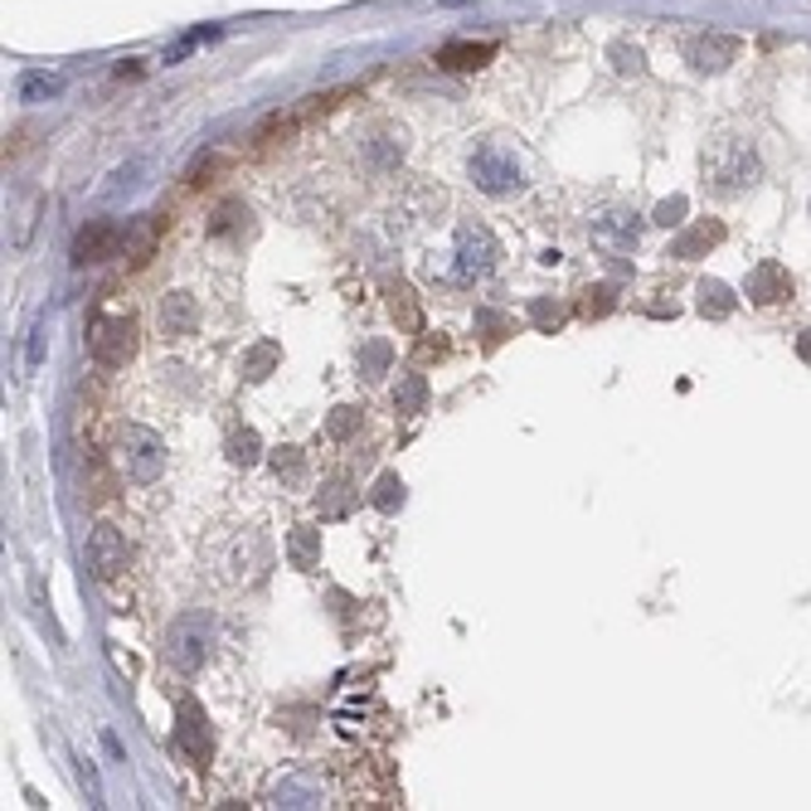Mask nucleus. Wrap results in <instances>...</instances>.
Masks as SVG:
<instances>
[{"label": "nucleus", "instance_id": "2eb2a0df", "mask_svg": "<svg viewBox=\"0 0 811 811\" xmlns=\"http://www.w3.org/2000/svg\"><path fill=\"white\" fill-rule=\"evenodd\" d=\"M695 297H700V317H709V321H724V317L739 311V297L719 283V277H709V283L695 287Z\"/></svg>", "mask_w": 811, "mask_h": 811}, {"label": "nucleus", "instance_id": "7c9ffc66", "mask_svg": "<svg viewBox=\"0 0 811 811\" xmlns=\"http://www.w3.org/2000/svg\"><path fill=\"white\" fill-rule=\"evenodd\" d=\"M797 355H802L807 365H811V331H802V341H797Z\"/></svg>", "mask_w": 811, "mask_h": 811}, {"label": "nucleus", "instance_id": "c85d7f7f", "mask_svg": "<svg viewBox=\"0 0 811 811\" xmlns=\"http://www.w3.org/2000/svg\"><path fill=\"white\" fill-rule=\"evenodd\" d=\"M355 423H359V409H335V419H331V437H351V433H355Z\"/></svg>", "mask_w": 811, "mask_h": 811}, {"label": "nucleus", "instance_id": "393cba45", "mask_svg": "<svg viewBox=\"0 0 811 811\" xmlns=\"http://www.w3.org/2000/svg\"><path fill=\"white\" fill-rule=\"evenodd\" d=\"M59 88H64V78H49V73H30L25 78V88H20V93H25V103H35V98H44V93H59Z\"/></svg>", "mask_w": 811, "mask_h": 811}, {"label": "nucleus", "instance_id": "4468645a", "mask_svg": "<svg viewBox=\"0 0 811 811\" xmlns=\"http://www.w3.org/2000/svg\"><path fill=\"white\" fill-rule=\"evenodd\" d=\"M175 743L190 753V758H205L209 753V734H205V719H199L195 705H180V729H175Z\"/></svg>", "mask_w": 811, "mask_h": 811}, {"label": "nucleus", "instance_id": "ddd939ff", "mask_svg": "<svg viewBox=\"0 0 811 811\" xmlns=\"http://www.w3.org/2000/svg\"><path fill=\"white\" fill-rule=\"evenodd\" d=\"M719 239H724V224H719V219H700L690 233H681V239L671 243V258H700V253H709V248H715Z\"/></svg>", "mask_w": 811, "mask_h": 811}, {"label": "nucleus", "instance_id": "5701e85b", "mask_svg": "<svg viewBox=\"0 0 811 811\" xmlns=\"http://www.w3.org/2000/svg\"><path fill=\"white\" fill-rule=\"evenodd\" d=\"M375 505H379V511H393V505H403V481L399 477H393V471H389V477H379L375 481Z\"/></svg>", "mask_w": 811, "mask_h": 811}, {"label": "nucleus", "instance_id": "1a4fd4ad", "mask_svg": "<svg viewBox=\"0 0 811 811\" xmlns=\"http://www.w3.org/2000/svg\"><path fill=\"white\" fill-rule=\"evenodd\" d=\"M749 297L758 301V307H777V301L792 297V273H787L783 263H773V258H763L749 273Z\"/></svg>", "mask_w": 811, "mask_h": 811}, {"label": "nucleus", "instance_id": "a211bd4d", "mask_svg": "<svg viewBox=\"0 0 811 811\" xmlns=\"http://www.w3.org/2000/svg\"><path fill=\"white\" fill-rule=\"evenodd\" d=\"M423 403H427V379L423 375H399V385H393V409L399 413H423Z\"/></svg>", "mask_w": 811, "mask_h": 811}, {"label": "nucleus", "instance_id": "aec40b11", "mask_svg": "<svg viewBox=\"0 0 811 811\" xmlns=\"http://www.w3.org/2000/svg\"><path fill=\"white\" fill-rule=\"evenodd\" d=\"M292 564L317 569V529H297V535H292Z\"/></svg>", "mask_w": 811, "mask_h": 811}, {"label": "nucleus", "instance_id": "6e6552de", "mask_svg": "<svg viewBox=\"0 0 811 811\" xmlns=\"http://www.w3.org/2000/svg\"><path fill=\"white\" fill-rule=\"evenodd\" d=\"M641 239V219L627 209H607L593 219V243L607 248V253H627V248H637Z\"/></svg>", "mask_w": 811, "mask_h": 811}, {"label": "nucleus", "instance_id": "cd10ccee", "mask_svg": "<svg viewBox=\"0 0 811 811\" xmlns=\"http://www.w3.org/2000/svg\"><path fill=\"white\" fill-rule=\"evenodd\" d=\"M529 317H535V325H545V331H555V325L564 321V311H559V307H549V301H535V307H529Z\"/></svg>", "mask_w": 811, "mask_h": 811}, {"label": "nucleus", "instance_id": "b1692460", "mask_svg": "<svg viewBox=\"0 0 811 811\" xmlns=\"http://www.w3.org/2000/svg\"><path fill=\"white\" fill-rule=\"evenodd\" d=\"M393 292V301H389V307H393V317H403V325H409V331H419V307H413V292L409 287H389Z\"/></svg>", "mask_w": 811, "mask_h": 811}, {"label": "nucleus", "instance_id": "39448f33", "mask_svg": "<svg viewBox=\"0 0 811 811\" xmlns=\"http://www.w3.org/2000/svg\"><path fill=\"white\" fill-rule=\"evenodd\" d=\"M495 263H501V243H495V233L487 229V224L467 219L457 229V273L461 277H487Z\"/></svg>", "mask_w": 811, "mask_h": 811}, {"label": "nucleus", "instance_id": "a878e982", "mask_svg": "<svg viewBox=\"0 0 811 811\" xmlns=\"http://www.w3.org/2000/svg\"><path fill=\"white\" fill-rule=\"evenodd\" d=\"M273 467H277V477L297 481V477H301V453H297V447H277V453H273Z\"/></svg>", "mask_w": 811, "mask_h": 811}, {"label": "nucleus", "instance_id": "20e7f679", "mask_svg": "<svg viewBox=\"0 0 811 811\" xmlns=\"http://www.w3.org/2000/svg\"><path fill=\"white\" fill-rule=\"evenodd\" d=\"M88 351L103 369H117L127 365L132 351H137V321L132 317H103L93 325V335H88Z\"/></svg>", "mask_w": 811, "mask_h": 811}, {"label": "nucleus", "instance_id": "dca6fc26", "mask_svg": "<svg viewBox=\"0 0 811 811\" xmlns=\"http://www.w3.org/2000/svg\"><path fill=\"white\" fill-rule=\"evenodd\" d=\"M161 331L165 335H190V331H195V301H190L185 292H171V297L161 301Z\"/></svg>", "mask_w": 811, "mask_h": 811}, {"label": "nucleus", "instance_id": "4be33fe9", "mask_svg": "<svg viewBox=\"0 0 811 811\" xmlns=\"http://www.w3.org/2000/svg\"><path fill=\"white\" fill-rule=\"evenodd\" d=\"M273 365H277V345L267 341V345H258V351L243 359V375L248 379H267V369H273Z\"/></svg>", "mask_w": 811, "mask_h": 811}, {"label": "nucleus", "instance_id": "0eeeda50", "mask_svg": "<svg viewBox=\"0 0 811 811\" xmlns=\"http://www.w3.org/2000/svg\"><path fill=\"white\" fill-rule=\"evenodd\" d=\"M88 569H93L98 583H112L127 569V535L117 525H93V535H88Z\"/></svg>", "mask_w": 811, "mask_h": 811}, {"label": "nucleus", "instance_id": "9b49d317", "mask_svg": "<svg viewBox=\"0 0 811 811\" xmlns=\"http://www.w3.org/2000/svg\"><path fill=\"white\" fill-rule=\"evenodd\" d=\"M122 248V229L117 224H88L83 233H78V243H73V263H103V258H112Z\"/></svg>", "mask_w": 811, "mask_h": 811}, {"label": "nucleus", "instance_id": "f3484780", "mask_svg": "<svg viewBox=\"0 0 811 811\" xmlns=\"http://www.w3.org/2000/svg\"><path fill=\"white\" fill-rule=\"evenodd\" d=\"M248 205L243 199H224L219 209H214V219H209V239H233V233H243L248 229Z\"/></svg>", "mask_w": 811, "mask_h": 811}, {"label": "nucleus", "instance_id": "f8f14e48", "mask_svg": "<svg viewBox=\"0 0 811 811\" xmlns=\"http://www.w3.org/2000/svg\"><path fill=\"white\" fill-rule=\"evenodd\" d=\"M495 54V44H477V39H457L437 49V69H481Z\"/></svg>", "mask_w": 811, "mask_h": 811}, {"label": "nucleus", "instance_id": "9d476101", "mask_svg": "<svg viewBox=\"0 0 811 811\" xmlns=\"http://www.w3.org/2000/svg\"><path fill=\"white\" fill-rule=\"evenodd\" d=\"M685 59H690L700 73H724L729 64L739 59V39L734 35H700V39H690Z\"/></svg>", "mask_w": 811, "mask_h": 811}, {"label": "nucleus", "instance_id": "f03ea898", "mask_svg": "<svg viewBox=\"0 0 811 811\" xmlns=\"http://www.w3.org/2000/svg\"><path fill=\"white\" fill-rule=\"evenodd\" d=\"M112 457H117L122 477L137 481V487H151L165 471V443L141 423H122L117 437H112Z\"/></svg>", "mask_w": 811, "mask_h": 811}, {"label": "nucleus", "instance_id": "bb28decb", "mask_svg": "<svg viewBox=\"0 0 811 811\" xmlns=\"http://www.w3.org/2000/svg\"><path fill=\"white\" fill-rule=\"evenodd\" d=\"M685 209H690V205H685V195L661 199V205H656V224H666V229H671V224H685Z\"/></svg>", "mask_w": 811, "mask_h": 811}, {"label": "nucleus", "instance_id": "6ab92c4d", "mask_svg": "<svg viewBox=\"0 0 811 811\" xmlns=\"http://www.w3.org/2000/svg\"><path fill=\"white\" fill-rule=\"evenodd\" d=\"M258 457H263V453H258V433H253V427H243V433L229 437V461H233V467H258Z\"/></svg>", "mask_w": 811, "mask_h": 811}, {"label": "nucleus", "instance_id": "7ed1b4c3", "mask_svg": "<svg viewBox=\"0 0 811 811\" xmlns=\"http://www.w3.org/2000/svg\"><path fill=\"white\" fill-rule=\"evenodd\" d=\"M209 647H214V622L205 613H190V617H180V622L165 632V661H171L175 671H199L205 666V656H209Z\"/></svg>", "mask_w": 811, "mask_h": 811}, {"label": "nucleus", "instance_id": "423d86ee", "mask_svg": "<svg viewBox=\"0 0 811 811\" xmlns=\"http://www.w3.org/2000/svg\"><path fill=\"white\" fill-rule=\"evenodd\" d=\"M471 180H477L487 195H505V190H515L525 180L521 161H515L505 146H481L477 156H471Z\"/></svg>", "mask_w": 811, "mask_h": 811}, {"label": "nucleus", "instance_id": "f257e3e1", "mask_svg": "<svg viewBox=\"0 0 811 811\" xmlns=\"http://www.w3.org/2000/svg\"><path fill=\"white\" fill-rule=\"evenodd\" d=\"M758 175H763V165H758V156H753L749 141L724 137V141L709 146V156H705V185L715 190V195H743V190L758 185Z\"/></svg>", "mask_w": 811, "mask_h": 811}, {"label": "nucleus", "instance_id": "412c9836", "mask_svg": "<svg viewBox=\"0 0 811 811\" xmlns=\"http://www.w3.org/2000/svg\"><path fill=\"white\" fill-rule=\"evenodd\" d=\"M607 54H613V64H617V73H647V59H641V49H637V44H627V39H617L613 44V49H607Z\"/></svg>", "mask_w": 811, "mask_h": 811}, {"label": "nucleus", "instance_id": "c756f323", "mask_svg": "<svg viewBox=\"0 0 811 811\" xmlns=\"http://www.w3.org/2000/svg\"><path fill=\"white\" fill-rule=\"evenodd\" d=\"M365 365H369V375H379V369L389 365V345H369V351H365Z\"/></svg>", "mask_w": 811, "mask_h": 811}]
</instances>
